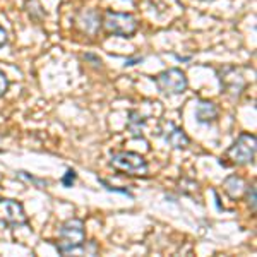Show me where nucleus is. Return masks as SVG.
Wrapping results in <instances>:
<instances>
[{"label": "nucleus", "instance_id": "5", "mask_svg": "<svg viewBox=\"0 0 257 257\" xmlns=\"http://www.w3.org/2000/svg\"><path fill=\"white\" fill-rule=\"evenodd\" d=\"M153 81H155L160 93L165 94V96H178V94H184L189 88V81L185 72L177 67L167 69L163 72L156 74L153 77Z\"/></svg>", "mask_w": 257, "mask_h": 257}, {"label": "nucleus", "instance_id": "8", "mask_svg": "<svg viewBox=\"0 0 257 257\" xmlns=\"http://www.w3.org/2000/svg\"><path fill=\"white\" fill-rule=\"evenodd\" d=\"M76 23L84 33H88V35H96L99 31V28H101V16L94 9H86V11L77 12Z\"/></svg>", "mask_w": 257, "mask_h": 257}, {"label": "nucleus", "instance_id": "7", "mask_svg": "<svg viewBox=\"0 0 257 257\" xmlns=\"http://www.w3.org/2000/svg\"><path fill=\"white\" fill-rule=\"evenodd\" d=\"M160 134L165 139V143L175 149H185L190 144V138L185 134L184 128L175 125L173 122H165Z\"/></svg>", "mask_w": 257, "mask_h": 257}, {"label": "nucleus", "instance_id": "14", "mask_svg": "<svg viewBox=\"0 0 257 257\" xmlns=\"http://www.w3.org/2000/svg\"><path fill=\"white\" fill-rule=\"evenodd\" d=\"M9 86H11L9 77H7V74L4 72L2 69H0V99H2L7 94V91H9Z\"/></svg>", "mask_w": 257, "mask_h": 257}, {"label": "nucleus", "instance_id": "6", "mask_svg": "<svg viewBox=\"0 0 257 257\" xmlns=\"http://www.w3.org/2000/svg\"><path fill=\"white\" fill-rule=\"evenodd\" d=\"M28 223H30V218L19 201L0 197V225L7 228H19L26 226Z\"/></svg>", "mask_w": 257, "mask_h": 257}, {"label": "nucleus", "instance_id": "11", "mask_svg": "<svg viewBox=\"0 0 257 257\" xmlns=\"http://www.w3.org/2000/svg\"><path fill=\"white\" fill-rule=\"evenodd\" d=\"M146 125V118L139 113V111L132 110L128 111V122H127V128L132 132L134 138H143V127Z\"/></svg>", "mask_w": 257, "mask_h": 257}, {"label": "nucleus", "instance_id": "12", "mask_svg": "<svg viewBox=\"0 0 257 257\" xmlns=\"http://www.w3.org/2000/svg\"><path fill=\"white\" fill-rule=\"evenodd\" d=\"M245 201H247V206L250 209V213L254 214L255 213V184L252 185H247L245 187Z\"/></svg>", "mask_w": 257, "mask_h": 257}, {"label": "nucleus", "instance_id": "17", "mask_svg": "<svg viewBox=\"0 0 257 257\" xmlns=\"http://www.w3.org/2000/svg\"><path fill=\"white\" fill-rule=\"evenodd\" d=\"M6 43H7V31L4 30V26L0 24V48H2Z\"/></svg>", "mask_w": 257, "mask_h": 257}, {"label": "nucleus", "instance_id": "4", "mask_svg": "<svg viewBox=\"0 0 257 257\" xmlns=\"http://www.w3.org/2000/svg\"><path fill=\"white\" fill-rule=\"evenodd\" d=\"M110 167L120 175L128 177H146L149 165L146 158L134 151H117L111 155Z\"/></svg>", "mask_w": 257, "mask_h": 257}, {"label": "nucleus", "instance_id": "1", "mask_svg": "<svg viewBox=\"0 0 257 257\" xmlns=\"http://www.w3.org/2000/svg\"><path fill=\"white\" fill-rule=\"evenodd\" d=\"M255 136L250 132H242L235 143L225 151L219 163L223 167H245L255 160Z\"/></svg>", "mask_w": 257, "mask_h": 257}, {"label": "nucleus", "instance_id": "19", "mask_svg": "<svg viewBox=\"0 0 257 257\" xmlns=\"http://www.w3.org/2000/svg\"><path fill=\"white\" fill-rule=\"evenodd\" d=\"M199 2H214V0H199Z\"/></svg>", "mask_w": 257, "mask_h": 257}, {"label": "nucleus", "instance_id": "3", "mask_svg": "<svg viewBox=\"0 0 257 257\" xmlns=\"http://www.w3.org/2000/svg\"><path fill=\"white\" fill-rule=\"evenodd\" d=\"M101 28L106 35L120 36V38H132L139 30V23L128 12L106 11L101 19Z\"/></svg>", "mask_w": 257, "mask_h": 257}, {"label": "nucleus", "instance_id": "18", "mask_svg": "<svg viewBox=\"0 0 257 257\" xmlns=\"http://www.w3.org/2000/svg\"><path fill=\"white\" fill-rule=\"evenodd\" d=\"M143 60H144L143 57H136V59H127L123 65H125V67H132V65H136V64H141Z\"/></svg>", "mask_w": 257, "mask_h": 257}, {"label": "nucleus", "instance_id": "15", "mask_svg": "<svg viewBox=\"0 0 257 257\" xmlns=\"http://www.w3.org/2000/svg\"><path fill=\"white\" fill-rule=\"evenodd\" d=\"M18 175H19V177H23V178H26L28 182H33V184H36V187H38V189H47V185H48V182H47V180H38V178L31 177L28 172H19Z\"/></svg>", "mask_w": 257, "mask_h": 257}, {"label": "nucleus", "instance_id": "9", "mask_svg": "<svg viewBox=\"0 0 257 257\" xmlns=\"http://www.w3.org/2000/svg\"><path fill=\"white\" fill-rule=\"evenodd\" d=\"M219 117V108L209 99H201L196 106V120L202 125H209V123L216 122Z\"/></svg>", "mask_w": 257, "mask_h": 257}, {"label": "nucleus", "instance_id": "20", "mask_svg": "<svg viewBox=\"0 0 257 257\" xmlns=\"http://www.w3.org/2000/svg\"><path fill=\"white\" fill-rule=\"evenodd\" d=\"M2 153H4V151H2V149H0V155H2Z\"/></svg>", "mask_w": 257, "mask_h": 257}, {"label": "nucleus", "instance_id": "10", "mask_svg": "<svg viewBox=\"0 0 257 257\" xmlns=\"http://www.w3.org/2000/svg\"><path fill=\"white\" fill-rule=\"evenodd\" d=\"M245 187L247 185H245V182H243V178L238 175H230L223 182V189H225L226 196L230 199H233V201H238V199L243 196Z\"/></svg>", "mask_w": 257, "mask_h": 257}, {"label": "nucleus", "instance_id": "16", "mask_svg": "<svg viewBox=\"0 0 257 257\" xmlns=\"http://www.w3.org/2000/svg\"><path fill=\"white\" fill-rule=\"evenodd\" d=\"M98 182H99V184H101L103 187H105L106 190H108V192H118V194H125V196L132 197V194L128 192L127 189H120V187H111V185L108 184V182H105V180H103V178H98Z\"/></svg>", "mask_w": 257, "mask_h": 257}, {"label": "nucleus", "instance_id": "13", "mask_svg": "<svg viewBox=\"0 0 257 257\" xmlns=\"http://www.w3.org/2000/svg\"><path fill=\"white\" fill-rule=\"evenodd\" d=\"M76 180H77V173H76V170L74 168H67V172H65V175L60 178V184L64 185V187H72L74 184H76Z\"/></svg>", "mask_w": 257, "mask_h": 257}, {"label": "nucleus", "instance_id": "2", "mask_svg": "<svg viewBox=\"0 0 257 257\" xmlns=\"http://www.w3.org/2000/svg\"><path fill=\"white\" fill-rule=\"evenodd\" d=\"M86 245L84 221L79 218H69L59 228V240L55 247L60 255H67L74 250H79Z\"/></svg>", "mask_w": 257, "mask_h": 257}]
</instances>
